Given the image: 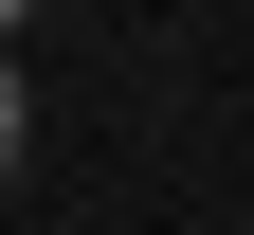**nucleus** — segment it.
Segmentation results:
<instances>
[{"label":"nucleus","mask_w":254,"mask_h":235,"mask_svg":"<svg viewBox=\"0 0 254 235\" xmlns=\"http://www.w3.org/2000/svg\"><path fill=\"white\" fill-rule=\"evenodd\" d=\"M0 181H18V73H0Z\"/></svg>","instance_id":"obj_1"},{"label":"nucleus","mask_w":254,"mask_h":235,"mask_svg":"<svg viewBox=\"0 0 254 235\" xmlns=\"http://www.w3.org/2000/svg\"><path fill=\"white\" fill-rule=\"evenodd\" d=\"M0 37H18V0H0Z\"/></svg>","instance_id":"obj_2"}]
</instances>
